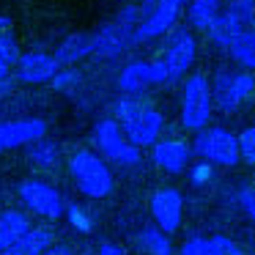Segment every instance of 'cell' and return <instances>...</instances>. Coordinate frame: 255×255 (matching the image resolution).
<instances>
[{
	"instance_id": "cell-36",
	"label": "cell",
	"mask_w": 255,
	"mask_h": 255,
	"mask_svg": "<svg viewBox=\"0 0 255 255\" xmlns=\"http://www.w3.org/2000/svg\"><path fill=\"white\" fill-rule=\"evenodd\" d=\"M6 77H11V66L0 58V80H6Z\"/></svg>"
},
{
	"instance_id": "cell-10",
	"label": "cell",
	"mask_w": 255,
	"mask_h": 255,
	"mask_svg": "<svg viewBox=\"0 0 255 255\" xmlns=\"http://www.w3.org/2000/svg\"><path fill=\"white\" fill-rule=\"evenodd\" d=\"M195 55H198V44H195L192 30L184 28V25H176L165 44V55H162V63L167 66V74H170V83L187 77L195 63Z\"/></svg>"
},
{
	"instance_id": "cell-25",
	"label": "cell",
	"mask_w": 255,
	"mask_h": 255,
	"mask_svg": "<svg viewBox=\"0 0 255 255\" xmlns=\"http://www.w3.org/2000/svg\"><path fill=\"white\" fill-rule=\"evenodd\" d=\"M222 14H228L242 30L255 28V0H231Z\"/></svg>"
},
{
	"instance_id": "cell-24",
	"label": "cell",
	"mask_w": 255,
	"mask_h": 255,
	"mask_svg": "<svg viewBox=\"0 0 255 255\" xmlns=\"http://www.w3.org/2000/svg\"><path fill=\"white\" fill-rule=\"evenodd\" d=\"M19 55H22V52H19L17 36H14V22L0 14V58H3L8 66H14V63L19 61Z\"/></svg>"
},
{
	"instance_id": "cell-27",
	"label": "cell",
	"mask_w": 255,
	"mask_h": 255,
	"mask_svg": "<svg viewBox=\"0 0 255 255\" xmlns=\"http://www.w3.org/2000/svg\"><path fill=\"white\" fill-rule=\"evenodd\" d=\"M80 72L77 69H72V66H61L55 72V77L50 80V85L52 88L58 91V94H74V91H77V85H80Z\"/></svg>"
},
{
	"instance_id": "cell-2",
	"label": "cell",
	"mask_w": 255,
	"mask_h": 255,
	"mask_svg": "<svg viewBox=\"0 0 255 255\" xmlns=\"http://www.w3.org/2000/svg\"><path fill=\"white\" fill-rule=\"evenodd\" d=\"M69 176H72L74 187L80 189V195L91 200L110 198L116 189V178H113L110 162H105L96 151L77 148L69 156Z\"/></svg>"
},
{
	"instance_id": "cell-1",
	"label": "cell",
	"mask_w": 255,
	"mask_h": 255,
	"mask_svg": "<svg viewBox=\"0 0 255 255\" xmlns=\"http://www.w3.org/2000/svg\"><path fill=\"white\" fill-rule=\"evenodd\" d=\"M116 121L127 140L137 148H151L165 129V116L143 94H121L116 102Z\"/></svg>"
},
{
	"instance_id": "cell-12",
	"label": "cell",
	"mask_w": 255,
	"mask_h": 255,
	"mask_svg": "<svg viewBox=\"0 0 255 255\" xmlns=\"http://www.w3.org/2000/svg\"><path fill=\"white\" fill-rule=\"evenodd\" d=\"M151 220L165 233H178L184 225V195L176 187H159L151 195Z\"/></svg>"
},
{
	"instance_id": "cell-15",
	"label": "cell",
	"mask_w": 255,
	"mask_h": 255,
	"mask_svg": "<svg viewBox=\"0 0 255 255\" xmlns=\"http://www.w3.org/2000/svg\"><path fill=\"white\" fill-rule=\"evenodd\" d=\"M17 66V80L19 83H28V85H41V83H50L55 77L58 66L55 55L44 50H30L25 55H19V61L14 63Z\"/></svg>"
},
{
	"instance_id": "cell-4",
	"label": "cell",
	"mask_w": 255,
	"mask_h": 255,
	"mask_svg": "<svg viewBox=\"0 0 255 255\" xmlns=\"http://www.w3.org/2000/svg\"><path fill=\"white\" fill-rule=\"evenodd\" d=\"M211 83V99H214V107L225 116L236 113L250 96L255 94V74L247 72V69H217Z\"/></svg>"
},
{
	"instance_id": "cell-8",
	"label": "cell",
	"mask_w": 255,
	"mask_h": 255,
	"mask_svg": "<svg viewBox=\"0 0 255 255\" xmlns=\"http://www.w3.org/2000/svg\"><path fill=\"white\" fill-rule=\"evenodd\" d=\"M192 154H198L200 159L211 162L214 167H236L242 162L239 159L236 134L228 132L225 127H203L200 132H195Z\"/></svg>"
},
{
	"instance_id": "cell-23",
	"label": "cell",
	"mask_w": 255,
	"mask_h": 255,
	"mask_svg": "<svg viewBox=\"0 0 255 255\" xmlns=\"http://www.w3.org/2000/svg\"><path fill=\"white\" fill-rule=\"evenodd\" d=\"M203 33L209 36V41L217 47V50H228V47H231V41L242 33V28H239V25L233 22L228 14H217V19L203 30Z\"/></svg>"
},
{
	"instance_id": "cell-7",
	"label": "cell",
	"mask_w": 255,
	"mask_h": 255,
	"mask_svg": "<svg viewBox=\"0 0 255 255\" xmlns=\"http://www.w3.org/2000/svg\"><path fill=\"white\" fill-rule=\"evenodd\" d=\"M184 11H187V0H145L140 6V25L134 30V44L170 33L184 19Z\"/></svg>"
},
{
	"instance_id": "cell-22",
	"label": "cell",
	"mask_w": 255,
	"mask_h": 255,
	"mask_svg": "<svg viewBox=\"0 0 255 255\" xmlns=\"http://www.w3.org/2000/svg\"><path fill=\"white\" fill-rule=\"evenodd\" d=\"M137 247L143 255H173V242L170 233H165L156 225H145L137 233Z\"/></svg>"
},
{
	"instance_id": "cell-18",
	"label": "cell",
	"mask_w": 255,
	"mask_h": 255,
	"mask_svg": "<svg viewBox=\"0 0 255 255\" xmlns=\"http://www.w3.org/2000/svg\"><path fill=\"white\" fill-rule=\"evenodd\" d=\"M55 61L58 66H74L83 58L91 55V33H69L61 44L55 47Z\"/></svg>"
},
{
	"instance_id": "cell-20",
	"label": "cell",
	"mask_w": 255,
	"mask_h": 255,
	"mask_svg": "<svg viewBox=\"0 0 255 255\" xmlns=\"http://www.w3.org/2000/svg\"><path fill=\"white\" fill-rule=\"evenodd\" d=\"M220 14V0H187V28L189 30H206Z\"/></svg>"
},
{
	"instance_id": "cell-17",
	"label": "cell",
	"mask_w": 255,
	"mask_h": 255,
	"mask_svg": "<svg viewBox=\"0 0 255 255\" xmlns=\"http://www.w3.org/2000/svg\"><path fill=\"white\" fill-rule=\"evenodd\" d=\"M33 228V220H30L28 211L19 209H6L0 211V250L11 247L17 239H22L25 233Z\"/></svg>"
},
{
	"instance_id": "cell-29",
	"label": "cell",
	"mask_w": 255,
	"mask_h": 255,
	"mask_svg": "<svg viewBox=\"0 0 255 255\" xmlns=\"http://www.w3.org/2000/svg\"><path fill=\"white\" fill-rule=\"evenodd\" d=\"M187 170H189V184H192V187H206V184H211V178H214V165L206 162V159L189 165Z\"/></svg>"
},
{
	"instance_id": "cell-38",
	"label": "cell",
	"mask_w": 255,
	"mask_h": 255,
	"mask_svg": "<svg viewBox=\"0 0 255 255\" xmlns=\"http://www.w3.org/2000/svg\"><path fill=\"white\" fill-rule=\"evenodd\" d=\"M250 255H255V253H250Z\"/></svg>"
},
{
	"instance_id": "cell-30",
	"label": "cell",
	"mask_w": 255,
	"mask_h": 255,
	"mask_svg": "<svg viewBox=\"0 0 255 255\" xmlns=\"http://www.w3.org/2000/svg\"><path fill=\"white\" fill-rule=\"evenodd\" d=\"M209 247H211V255H250V253H244L233 239L222 236V233H214V236L209 239Z\"/></svg>"
},
{
	"instance_id": "cell-32",
	"label": "cell",
	"mask_w": 255,
	"mask_h": 255,
	"mask_svg": "<svg viewBox=\"0 0 255 255\" xmlns=\"http://www.w3.org/2000/svg\"><path fill=\"white\" fill-rule=\"evenodd\" d=\"M239 203H242L244 214L250 217V222L255 225V181L247 184V187H242V192H239Z\"/></svg>"
},
{
	"instance_id": "cell-37",
	"label": "cell",
	"mask_w": 255,
	"mask_h": 255,
	"mask_svg": "<svg viewBox=\"0 0 255 255\" xmlns=\"http://www.w3.org/2000/svg\"><path fill=\"white\" fill-rule=\"evenodd\" d=\"M80 255H91V253H80Z\"/></svg>"
},
{
	"instance_id": "cell-28",
	"label": "cell",
	"mask_w": 255,
	"mask_h": 255,
	"mask_svg": "<svg viewBox=\"0 0 255 255\" xmlns=\"http://www.w3.org/2000/svg\"><path fill=\"white\" fill-rule=\"evenodd\" d=\"M236 140H239V159L244 165L255 167V124L242 129V134H236Z\"/></svg>"
},
{
	"instance_id": "cell-13",
	"label": "cell",
	"mask_w": 255,
	"mask_h": 255,
	"mask_svg": "<svg viewBox=\"0 0 255 255\" xmlns=\"http://www.w3.org/2000/svg\"><path fill=\"white\" fill-rule=\"evenodd\" d=\"M47 137L44 118H14V121H0V154L14 148L30 145L36 140Z\"/></svg>"
},
{
	"instance_id": "cell-6",
	"label": "cell",
	"mask_w": 255,
	"mask_h": 255,
	"mask_svg": "<svg viewBox=\"0 0 255 255\" xmlns=\"http://www.w3.org/2000/svg\"><path fill=\"white\" fill-rule=\"evenodd\" d=\"M214 99H211V83L203 72H195L184 80L181 88V127L189 132H200L209 127Z\"/></svg>"
},
{
	"instance_id": "cell-35",
	"label": "cell",
	"mask_w": 255,
	"mask_h": 255,
	"mask_svg": "<svg viewBox=\"0 0 255 255\" xmlns=\"http://www.w3.org/2000/svg\"><path fill=\"white\" fill-rule=\"evenodd\" d=\"M11 88H14V80H11V77H6V80H0V96H6V94H11Z\"/></svg>"
},
{
	"instance_id": "cell-9",
	"label": "cell",
	"mask_w": 255,
	"mask_h": 255,
	"mask_svg": "<svg viewBox=\"0 0 255 255\" xmlns=\"http://www.w3.org/2000/svg\"><path fill=\"white\" fill-rule=\"evenodd\" d=\"M17 192H19V198H22L25 209H28L30 214L41 217V220L55 222V220H61L63 211H66L63 195L58 192L50 181H44V178H22Z\"/></svg>"
},
{
	"instance_id": "cell-11",
	"label": "cell",
	"mask_w": 255,
	"mask_h": 255,
	"mask_svg": "<svg viewBox=\"0 0 255 255\" xmlns=\"http://www.w3.org/2000/svg\"><path fill=\"white\" fill-rule=\"evenodd\" d=\"M170 83L167 66L159 61H132L121 69L118 74V88L121 94H143L151 85H165Z\"/></svg>"
},
{
	"instance_id": "cell-19",
	"label": "cell",
	"mask_w": 255,
	"mask_h": 255,
	"mask_svg": "<svg viewBox=\"0 0 255 255\" xmlns=\"http://www.w3.org/2000/svg\"><path fill=\"white\" fill-rule=\"evenodd\" d=\"M28 159L39 170H58V165H61V145L50 137H41L28 145Z\"/></svg>"
},
{
	"instance_id": "cell-21",
	"label": "cell",
	"mask_w": 255,
	"mask_h": 255,
	"mask_svg": "<svg viewBox=\"0 0 255 255\" xmlns=\"http://www.w3.org/2000/svg\"><path fill=\"white\" fill-rule=\"evenodd\" d=\"M228 55L233 58V63H236L239 69L253 72L255 69V28H244L242 33L231 41Z\"/></svg>"
},
{
	"instance_id": "cell-26",
	"label": "cell",
	"mask_w": 255,
	"mask_h": 255,
	"mask_svg": "<svg viewBox=\"0 0 255 255\" xmlns=\"http://www.w3.org/2000/svg\"><path fill=\"white\" fill-rule=\"evenodd\" d=\"M63 214H66V222L74 228V231H80V233H94V228H96L94 217H91L80 203H66V211H63Z\"/></svg>"
},
{
	"instance_id": "cell-33",
	"label": "cell",
	"mask_w": 255,
	"mask_h": 255,
	"mask_svg": "<svg viewBox=\"0 0 255 255\" xmlns=\"http://www.w3.org/2000/svg\"><path fill=\"white\" fill-rule=\"evenodd\" d=\"M96 255H129V253L121 247V244H116V242H102L99 250H96Z\"/></svg>"
},
{
	"instance_id": "cell-16",
	"label": "cell",
	"mask_w": 255,
	"mask_h": 255,
	"mask_svg": "<svg viewBox=\"0 0 255 255\" xmlns=\"http://www.w3.org/2000/svg\"><path fill=\"white\" fill-rule=\"evenodd\" d=\"M52 242H55V231H52L50 225H33L22 239H17L11 247L0 250V255H41Z\"/></svg>"
},
{
	"instance_id": "cell-34",
	"label": "cell",
	"mask_w": 255,
	"mask_h": 255,
	"mask_svg": "<svg viewBox=\"0 0 255 255\" xmlns=\"http://www.w3.org/2000/svg\"><path fill=\"white\" fill-rule=\"evenodd\" d=\"M41 255H74V253H72V247H69V244H58V242H52Z\"/></svg>"
},
{
	"instance_id": "cell-31",
	"label": "cell",
	"mask_w": 255,
	"mask_h": 255,
	"mask_svg": "<svg viewBox=\"0 0 255 255\" xmlns=\"http://www.w3.org/2000/svg\"><path fill=\"white\" fill-rule=\"evenodd\" d=\"M178 255H211V247H209V239L206 236H189L187 242L181 244V253Z\"/></svg>"
},
{
	"instance_id": "cell-3",
	"label": "cell",
	"mask_w": 255,
	"mask_h": 255,
	"mask_svg": "<svg viewBox=\"0 0 255 255\" xmlns=\"http://www.w3.org/2000/svg\"><path fill=\"white\" fill-rule=\"evenodd\" d=\"M140 25V6H124L110 22H105L96 33H91V55L96 58H118L134 44V30Z\"/></svg>"
},
{
	"instance_id": "cell-5",
	"label": "cell",
	"mask_w": 255,
	"mask_h": 255,
	"mask_svg": "<svg viewBox=\"0 0 255 255\" xmlns=\"http://www.w3.org/2000/svg\"><path fill=\"white\" fill-rule=\"evenodd\" d=\"M94 145L102 159L110 162V165H118V167H137L140 159H143V148L129 143L116 118H99L96 121Z\"/></svg>"
},
{
	"instance_id": "cell-14",
	"label": "cell",
	"mask_w": 255,
	"mask_h": 255,
	"mask_svg": "<svg viewBox=\"0 0 255 255\" xmlns=\"http://www.w3.org/2000/svg\"><path fill=\"white\" fill-rule=\"evenodd\" d=\"M151 159L159 170H165L167 176H181L187 173V167L192 165V145L181 137H167L156 140L151 145Z\"/></svg>"
}]
</instances>
